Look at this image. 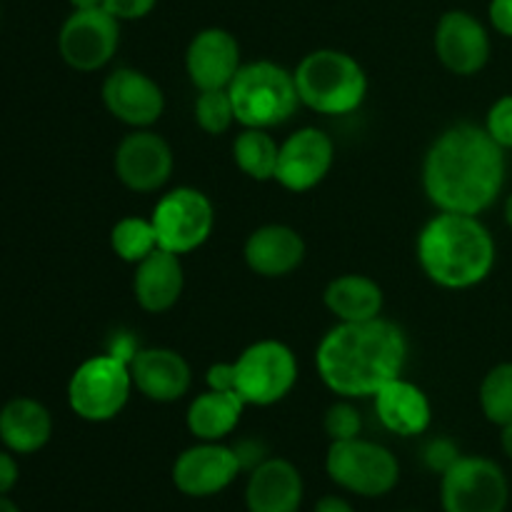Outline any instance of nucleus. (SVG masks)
I'll return each mask as SVG.
<instances>
[{"label": "nucleus", "mask_w": 512, "mask_h": 512, "mask_svg": "<svg viewBox=\"0 0 512 512\" xmlns=\"http://www.w3.org/2000/svg\"><path fill=\"white\" fill-rule=\"evenodd\" d=\"M185 288V270L180 255L158 248L135 265L133 295L145 313H165L180 300Z\"/></svg>", "instance_id": "4be33fe9"}, {"label": "nucleus", "mask_w": 512, "mask_h": 512, "mask_svg": "<svg viewBox=\"0 0 512 512\" xmlns=\"http://www.w3.org/2000/svg\"><path fill=\"white\" fill-rule=\"evenodd\" d=\"M408 363V340L383 318L338 323L315 350V368L325 388L340 398H373L383 385L400 378Z\"/></svg>", "instance_id": "f03ea898"}, {"label": "nucleus", "mask_w": 512, "mask_h": 512, "mask_svg": "<svg viewBox=\"0 0 512 512\" xmlns=\"http://www.w3.org/2000/svg\"><path fill=\"white\" fill-rule=\"evenodd\" d=\"M505 220H508V225L512 228V195L508 198V203H505Z\"/></svg>", "instance_id": "a19ab883"}, {"label": "nucleus", "mask_w": 512, "mask_h": 512, "mask_svg": "<svg viewBox=\"0 0 512 512\" xmlns=\"http://www.w3.org/2000/svg\"><path fill=\"white\" fill-rule=\"evenodd\" d=\"M243 470L235 448L220 443H203L183 450L173 463V483L188 498L218 495Z\"/></svg>", "instance_id": "4468645a"}, {"label": "nucleus", "mask_w": 512, "mask_h": 512, "mask_svg": "<svg viewBox=\"0 0 512 512\" xmlns=\"http://www.w3.org/2000/svg\"><path fill=\"white\" fill-rule=\"evenodd\" d=\"M240 43L223 28H205L185 50V70L198 90H225L240 70Z\"/></svg>", "instance_id": "f3484780"}, {"label": "nucleus", "mask_w": 512, "mask_h": 512, "mask_svg": "<svg viewBox=\"0 0 512 512\" xmlns=\"http://www.w3.org/2000/svg\"><path fill=\"white\" fill-rule=\"evenodd\" d=\"M130 365L115 355L103 353L75 368L68 383V405L80 420L108 423L118 418L133 393Z\"/></svg>", "instance_id": "423d86ee"}, {"label": "nucleus", "mask_w": 512, "mask_h": 512, "mask_svg": "<svg viewBox=\"0 0 512 512\" xmlns=\"http://www.w3.org/2000/svg\"><path fill=\"white\" fill-rule=\"evenodd\" d=\"M373 398L378 420L390 433L400 435V438H415L430 428L433 408H430L428 395L423 388L405 380L403 375L383 385Z\"/></svg>", "instance_id": "412c9836"}, {"label": "nucleus", "mask_w": 512, "mask_h": 512, "mask_svg": "<svg viewBox=\"0 0 512 512\" xmlns=\"http://www.w3.org/2000/svg\"><path fill=\"white\" fill-rule=\"evenodd\" d=\"M103 105L115 120L140 130L158 123L165 110V95L143 70L118 68L105 78Z\"/></svg>", "instance_id": "2eb2a0df"}, {"label": "nucleus", "mask_w": 512, "mask_h": 512, "mask_svg": "<svg viewBox=\"0 0 512 512\" xmlns=\"http://www.w3.org/2000/svg\"><path fill=\"white\" fill-rule=\"evenodd\" d=\"M133 385L153 403H178L193 385L188 360L173 348H140L130 360Z\"/></svg>", "instance_id": "a211bd4d"}, {"label": "nucleus", "mask_w": 512, "mask_h": 512, "mask_svg": "<svg viewBox=\"0 0 512 512\" xmlns=\"http://www.w3.org/2000/svg\"><path fill=\"white\" fill-rule=\"evenodd\" d=\"M335 163V143L325 130L305 125L280 145L275 180L290 193H308L328 178Z\"/></svg>", "instance_id": "ddd939ff"}, {"label": "nucleus", "mask_w": 512, "mask_h": 512, "mask_svg": "<svg viewBox=\"0 0 512 512\" xmlns=\"http://www.w3.org/2000/svg\"><path fill=\"white\" fill-rule=\"evenodd\" d=\"M505 150L480 125L443 130L423 160V190L443 213L480 215L503 193Z\"/></svg>", "instance_id": "f257e3e1"}, {"label": "nucleus", "mask_w": 512, "mask_h": 512, "mask_svg": "<svg viewBox=\"0 0 512 512\" xmlns=\"http://www.w3.org/2000/svg\"><path fill=\"white\" fill-rule=\"evenodd\" d=\"M490 23L505 38H512V0H490Z\"/></svg>", "instance_id": "f704fd0d"}, {"label": "nucleus", "mask_w": 512, "mask_h": 512, "mask_svg": "<svg viewBox=\"0 0 512 512\" xmlns=\"http://www.w3.org/2000/svg\"><path fill=\"white\" fill-rule=\"evenodd\" d=\"M300 103L320 115H348L368 95V75L353 55L320 48L305 55L295 68Z\"/></svg>", "instance_id": "20e7f679"}, {"label": "nucleus", "mask_w": 512, "mask_h": 512, "mask_svg": "<svg viewBox=\"0 0 512 512\" xmlns=\"http://www.w3.org/2000/svg\"><path fill=\"white\" fill-rule=\"evenodd\" d=\"M325 470L333 483L363 498L388 495L400 480L398 458L385 445L363 438L330 443Z\"/></svg>", "instance_id": "6e6552de"}, {"label": "nucleus", "mask_w": 512, "mask_h": 512, "mask_svg": "<svg viewBox=\"0 0 512 512\" xmlns=\"http://www.w3.org/2000/svg\"><path fill=\"white\" fill-rule=\"evenodd\" d=\"M495 240L478 215L443 213L418 235V263L428 280L445 290H468L495 268Z\"/></svg>", "instance_id": "7ed1b4c3"}, {"label": "nucleus", "mask_w": 512, "mask_h": 512, "mask_svg": "<svg viewBox=\"0 0 512 512\" xmlns=\"http://www.w3.org/2000/svg\"><path fill=\"white\" fill-rule=\"evenodd\" d=\"M120 43V20L105 8L73 10L58 33V50L65 65L80 73H95L113 60Z\"/></svg>", "instance_id": "9b49d317"}, {"label": "nucleus", "mask_w": 512, "mask_h": 512, "mask_svg": "<svg viewBox=\"0 0 512 512\" xmlns=\"http://www.w3.org/2000/svg\"><path fill=\"white\" fill-rule=\"evenodd\" d=\"M195 123L208 135H223L235 123L233 100L225 90H200L195 100Z\"/></svg>", "instance_id": "c85d7f7f"}, {"label": "nucleus", "mask_w": 512, "mask_h": 512, "mask_svg": "<svg viewBox=\"0 0 512 512\" xmlns=\"http://www.w3.org/2000/svg\"><path fill=\"white\" fill-rule=\"evenodd\" d=\"M73 5V10H95V8H103L105 0H68Z\"/></svg>", "instance_id": "58836bf2"}, {"label": "nucleus", "mask_w": 512, "mask_h": 512, "mask_svg": "<svg viewBox=\"0 0 512 512\" xmlns=\"http://www.w3.org/2000/svg\"><path fill=\"white\" fill-rule=\"evenodd\" d=\"M150 220L160 248L175 255H188L208 243L215 228V208L203 190L183 185L155 203Z\"/></svg>", "instance_id": "1a4fd4ad"}, {"label": "nucleus", "mask_w": 512, "mask_h": 512, "mask_svg": "<svg viewBox=\"0 0 512 512\" xmlns=\"http://www.w3.org/2000/svg\"><path fill=\"white\" fill-rule=\"evenodd\" d=\"M245 263L260 278H285L305 260V240L290 225H263L245 240Z\"/></svg>", "instance_id": "6ab92c4d"}, {"label": "nucleus", "mask_w": 512, "mask_h": 512, "mask_svg": "<svg viewBox=\"0 0 512 512\" xmlns=\"http://www.w3.org/2000/svg\"><path fill=\"white\" fill-rule=\"evenodd\" d=\"M235 123L243 128L270 130L288 123L300 103L295 75L273 60H255L240 65L228 85Z\"/></svg>", "instance_id": "39448f33"}, {"label": "nucleus", "mask_w": 512, "mask_h": 512, "mask_svg": "<svg viewBox=\"0 0 512 512\" xmlns=\"http://www.w3.org/2000/svg\"><path fill=\"white\" fill-rule=\"evenodd\" d=\"M18 475V463L13 460V455L0 453V495H8L15 488Z\"/></svg>", "instance_id": "c9c22d12"}, {"label": "nucleus", "mask_w": 512, "mask_h": 512, "mask_svg": "<svg viewBox=\"0 0 512 512\" xmlns=\"http://www.w3.org/2000/svg\"><path fill=\"white\" fill-rule=\"evenodd\" d=\"M435 53L455 75H475L490 60V35L475 15L448 10L435 28Z\"/></svg>", "instance_id": "dca6fc26"}, {"label": "nucleus", "mask_w": 512, "mask_h": 512, "mask_svg": "<svg viewBox=\"0 0 512 512\" xmlns=\"http://www.w3.org/2000/svg\"><path fill=\"white\" fill-rule=\"evenodd\" d=\"M205 383L213 390H233L235 393V365L233 363H215L205 373Z\"/></svg>", "instance_id": "72a5a7b5"}, {"label": "nucleus", "mask_w": 512, "mask_h": 512, "mask_svg": "<svg viewBox=\"0 0 512 512\" xmlns=\"http://www.w3.org/2000/svg\"><path fill=\"white\" fill-rule=\"evenodd\" d=\"M235 393L245 405L270 408L298 383V358L280 340H258L235 360Z\"/></svg>", "instance_id": "0eeeda50"}, {"label": "nucleus", "mask_w": 512, "mask_h": 512, "mask_svg": "<svg viewBox=\"0 0 512 512\" xmlns=\"http://www.w3.org/2000/svg\"><path fill=\"white\" fill-rule=\"evenodd\" d=\"M425 465H428L433 473H448L450 468H453L455 463L460 460V450L458 445L453 443V440L448 438H438L433 440V443H428V448H425Z\"/></svg>", "instance_id": "2f4dec72"}, {"label": "nucleus", "mask_w": 512, "mask_h": 512, "mask_svg": "<svg viewBox=\"0 0 512 512\" xmlns=\"http://www.w3.org/2000/svg\"><path fill=\"white\" fill-rule=\"evenodd\" d=\"M113 168L120 183L133 193H155L173 175V148L150 128L133 130L115 148Z\"/></svg>", "instance_id": "f8f14e48"}, {"label": "nucleus", "mask_w": 512, "mask_h": 512, "mask_svg": "<svg viewBox=\"0 0 512 512\" xmlns=\"http://www.w3.org/2000/svg\"><path fill=\"white\" fill-rule=\"evenodd\" d=\"M110 248L120 260L130 265H138L140 260L148 258L150 253L160 248L158 235H155L153 220L138 218V215H128L120 218L110 230Z\"/></svg>", "instance_id": "bb28decb"}, {"label": "nucleus", "mask_w": 512, "mask_h": 512, "mask_svg": "<svg viewBox=\"0 0 512 512\" xmlns=\"http://www.w3.org/2000/svg\"><path fill=\"white\" fill-rule=\"evenodd\" d=\"M53 435L48 408L33 398H15L0 410V440L20 455L38 453Z\"/></svg>", "instance_id": "5701e85b"}, {"label": "nucleus", "mask_w": 512, "mask_h": 512, "mask_svg": "<svg viewBox=\"0 0 512 512\" xmlns=\"http://www.w3.org/2000/svg\"><path fill=\"white\" fill-rule=\"evenodd\" d=\"M500 445H503V453L512 460V423L503 425V430H500Z\"/></svg>", "instance_id": "4c0bfd02"}, {"label": "nucleus", "mask_w": 512, "mask_h": 512, "mask_svg": "<svg viewBox=\"0 0 512 512\" xmlns=\"http://www.w3.org/2000/svg\"><path fill=\"white\" fill-rule=\"evenodd\" d=\"M323 425H325V433H328V438L333 440V443H338V440L360 438V430H363V418H360L358 408H355L348 398H343V400H338V403L330 405L328 413H325Z\"/></svg>", "instance_id": "c756f323"}, {"label": "nucleus", "mask_w": 512, "mask_h": 512, "mask_svg": "<svg viewBox=\"0 0 512 512\" xmlns=\"http://www.w3.org/2000/svg\"><path fill=\"white\" fill-rule=\"evenodd\" d=\"M278 155L280 145L275 143L273 135L263 128H245L243 133L233 140L235 165H238L248 178L258 180V183L275 180Z\"/></svg>", "instance_id": "a878e982"}, {"label": "nucleus", "mask_w": 512, "mask_h": 512, "mask_svg": "<svg viewBox=\"0 0 512 512\" xmlns=\"http://www.w3.org/2000/svg\"><path fill=\"white\" fill-rule=\"evenodd\" d=\"M245 400L233 390H213L208 388L193 398L185 423L190 435H195L203 443H220L238 428L243 418Z\"/></svg>", "instance_id": "393cba45"}, {"label": "nucleus", "mask_w": 512, "mask_h": 512, "mask_svg": "<svg viewBox=\"0 0 512 512\" xmlns=\"http://www.w3.org/2000/svg\"><path fill=\"white\" fill-rule=\"evenodd\" d=\"M440 500L445 512H505L510 485L498 463L480 455H460L443 473Z\"/></svg>", "instance_id": "9d476101"}, {"label": "nucleus", "mask_w": 512, "mask_h": 512, "mask_svg": "<svg viewBox=\"0 0 512 512\" xmlns=\"http://www.w3.org/2000/svg\"><path fill=\"white\" fill-rule=\"evenodd\" d=\"M480 408L495 425L512 423V363H500L480 383Z\"/></svg>", "instance_id": "cd10ccee"}, {"label": "nucleus", "mask_w": 512, "mask_h": 512, "mask_svg": "<svg viewBox=\"0 0 512 512\" xmlns=\"http://www.w3.org/2000/svg\"><path fill=\"white\" fill-rule=\"evenodd\" d=\"M155 3L158 0H105L103 8L115 20H140L155 8Z\"/></svg>", "instance_id": "473e14b6"}, {"label": "nucleus", "mask_w": 512, "mask_h": 512, "mask_svg": "<svg viewBox=\"0 0 512 512\" xmlns=\"http://www.w3.org/2000/svg\"><path fill=\"white\" fill-rule=\"evenodd\" d=\"M485 130L500 148L512 150V95H503L500 100H495L493 108L488 110Z\"/></svg>", "instance_id": "7c9ffc66"}, {"label": "nucleus", "mask_w": 512, "mask_h": 512, "mask_svg": "<svg viewBox=\"0 0 512 512\" xmlns=\"http://www.w3.org/2000/svg\"><path fill=\"white\" fill-rule=\"evenodd\" d=\"M0 512H20V508L13 503V500H8L5 495H0Z\"/></svg>", "instance_id": "ea45409f"}, {"label": "nucleus", "mask_w": 512, "mask_h": 512, "mask_svg": "<svg viewBox=\"0 0 512 512\" xmlns=\"http://www.w3.org/2000/svg\"><path fill=\"white\" fill-rule=\"evenodd\" d=\"M315 512H355V510L350 508L343 498L330 495V498H323L318 505H315Z\"/></svg>", "instance_id": "e433bc0d"}, {"label": "nucleus", "mask_w": 512, "mask_h": 512, "mask_svg": "<svg viewBox=\"0 0 512 512\" xmlns=\"http://www.w3.org/2000/svg\"><path fill=\"white\" fill-rule=\"evenodd\" d=\"M323 303L338 323H365L380 318L385 305L383 288L368 275L348 273L333 278L323 293Z\"/></svg>", "instance_id": "b1692460"}, {"label": "nucleus", "mask_w": 512, "mask_h": 512, "mask_svg": "<svg viewBox=\"0 0 512 512\" xmlns=\"http://www.w3.org/2000/svg\"><path fill=\"white\" fill-rule=\"evenodd\" d=\"M303 503V475L290 460L265 458L250 470L245 505L248 512H298Z\"/></svg>", "instance_id": "aec40b11"}]
</instances>
